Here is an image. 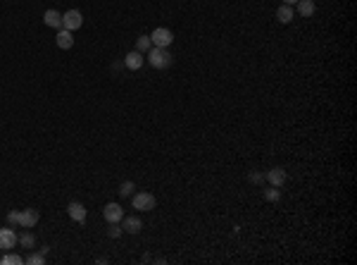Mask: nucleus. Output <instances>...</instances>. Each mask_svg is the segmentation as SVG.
Wrapping results in <instances>:
<instances>
[{
  "instance_id": "nucleus-1",
  "label": "nucleus",
  "mask_w": 357,
  "mask_h": 265,
  "mask_svg": "<svg viewBox=\"0 0 357 265\" xmlns=\"http://www.w3.org/2000/svg\"><path fill=\"white\" fill-rule=\"evenodd\" d=\"M145 60L150 62L152 69H169V67L174 65V57L172 53L167 50V48H155L152 45L150 50H148V55H145Z\"/></svg>"
},
{
  "instance_id": "nucleus-2",
  "label": "nucleus",
  "mask_w": 357,
  "mask_h": 265,
  "mask_svg": "<svg viewBox=\"0 0 357 265\" xmlns=\"http://www.w3.org/2000/svg\"><path fill=\"white\" fill-rule=\"evenodd\" d=\"M150 41L155 48H169L174 41V33L169 31V29H164V26H157V29H152Z\"/></svg>"
},
{
  "instance_id": "nucleus-3",
  "label": "nucleus",
  "mask_w": 357,
  "mask_h": 265,
  "mask_svg": "<svg viewBox=\"0 0 357 265\" xmlns=\"http://www.w3.org/2000/svg\"><path fill=\"white\" fill-rule=\"evenodd\" d=\"M131 203H133L136 210H152L157 206V199H155L152 194H148V191H138V194H133Z\"/></svg>"
},
{
  "instance_id": "nucleus-4",
  "label": "nucleus",
  "mask_w": 357,
  "mask_h": 265,
  "mask_svg": "<svg viewBox=\"0 0 357 265\" xmlns=\"http://www.w3.org/2000/svg\"><path fill=\"white\" fill-rule=\"evenodd\" d=\"M81 24H84V14L79 10H69L62 14V29H67V31H76Z\"/></svg>"
},
{
  "instance_id": "nucleus-5",
  "label": "nucleus",
  "mask_w": 357,
  "mask_h": 265,
  "mask_svg": "<svg viewBox=\"0 0 357 265\" xmlns=\"http://www.w3.org/2000/svg\"><path fill=\"white\" fill-rule=\"evenodd\" d=\"M38 218H41V213L36 208H26V210H19V227L24 230H31L38 225Z\"/></svg>"
},
{
  "instance_id": "nucleus-6",
  "label": "nucleus",
  "mask_w": 357,
  "mask_h": 265,
  "mask_svg": "<svg viewBox=\"0 0 357 265\" xmlns=\"http://www.w3.org/2000/svg\"><path fill=\"white\" fill-rule=\"evenodd\" d=\"M17 244H19V237H17L14 230H10V227L0 230V249H2V251H10V249H14Z\"/></svg>"
},
{
  "instance_id": "nucleus-7",
  "label": "nucleus",
  "mask_w": 357,
  "mask_h": 265,
  "mask_svg": "<svg viewBox=\"0 0 357 265\" xmlns=\"http://www.w3.org/2000/svg\"><path fill=\"white\" fill-rule=\"evenodd\" d=\"M67 213H69V218L74 222H79V225H84L86 222V208H84V203H76V201H72L69 206H67Z\"/></svg>"
},
{
  "instance_id": "nucleus-8",
  "label": "nucleus",
  "mask_w": 357,
  "mask_h": 265,
  "mask_svg": "<svg viewBox=\"0 0 357 265\" xmlns=\"http://www.w3.org/2000/svg\"><path fill=\"white\" fill-rule=\"evenodd\" d=\"M286 179H288V175H286L283 167H271L269 172H267V182H269L271 187H283Z\"/></svg>"
},
{
  "instance_id": "nucleus-9",
  "label": "nucleus",
  "mask_w": 357,
  "mask_h": 265,
  "mask_svg": "<svg viewBox=\"0 0 357 265\" xmlns=\"http://www.w3.org/2000/svg\"><path fill=\"white\" fill-rule=\"evenodd\" d=\"M103 215H105V220H108V222H121V218H124V210H121V206H119V203H108V206L103 208Z\"/></svg>"
},
{
  "instance_id": "nucleus-10",
  "label": "nucleus",
  "mask_w": 357,
  "mask_h": 265,
  "mask_svg": "<svg viewBox=\"0 0 357 265\" xmlns=\"http://www.w3.org/2000/svg\"><path fill=\"white\" fill-rule=\"evenodd\" d=\"M143 62H145V57H143V53H138V50H131V53H126V57H124V67L126 69H141Z\"/></svg>"
},
{
  "instance_id": "nucleus-11",
  "label": "nucleus",
  "mask_w": 357,
  "mask_h": 265,
  "mask_svg": "<svg viewBox=\"0 0 357 265\" xmlns=\"http://www.w3.org/2000/svg\"><path fill=\"white\" fill-rule=\"evenodd\" d=\"M43 22H45V26H50V29H62V14L57 10H45L43 12Z\"/></svg>"
},
{
  "instance_id": "nucleus-12",
  "label": "nucleus",
  "mask_w": 357,
  "mask_h": 265,
  "mask_svg": "<svg viewBox=\"0 0 357 265\" xmlns=\"http://www.w3.org/2000/svg\"><path fill=\"white\" fill-rule=\"evenodd\" d=\"M55 43H57V48H62V50H69V48L74 45V36H72V31H67V29H60Z\"/></svg>"
},
{
  "instance_id": "nucleus-13",
  "label": "nucleus",
  "mask_w": 357,
  "mask_h": 265,
  "mask_svg": "<svg viewBox=\"0 0 357 265\" xmlns=\"http://www.w3.org/2000/svg\"><path fill=\"white\" fill-rule=\"evenodd\" d=\"M121 230L124 232H129V234H138L143 230V222L138 220V218H121Z\"/></svg>"
},
{
  "instance_id": "nucleus-14",
  "label": "nucleus",
  "mask_w": 357,
  "mask_h": 265,
  "mask_svg": "<svg viewBox=\"0 0 357 265\" xmlns=\"http://www.w3.org/2000/svg\"><path fill=\"white\" fill-rule=\"evenodd\" d=\"M298 12H300L303 17H312L314 12H317L314 0H298Z\"/></svg>"
},
{
  "instance_id": "nucleus-15",
  "label": "nucleus",
  "mask_w": 357,
  "mask_h": 265,
  "mask_svg": "<svg viewBox=\"0 0 357 265\" xmlns=\"http://www.w3.org/2000/svg\"><path fill=\"white\" fill-rule=\"evenodd\" d=\"M276 19H279L281 24L293 22V7L291 5H281V7L276 10Z\"/></svg>"
},
{
  "instance_id": "nucleus-16",
  "label": "nucleus",
  "mask_w": 357,
  "mask_h": 265,
  "mask_svg": "<svg viewBox=\"0 0 357 265\" xmlns=\"http://www.w3.org/2000/svg\"><path fill=\"white\" fill-rule=\"evenodd\" d=\"M150 48H152L150 36H138V38H136V50H138V53H148Z\"/></svg>"
},
{
  "instance_id": "nucleus-17",
  "label": "nucleus",
  "mask_w": 357,
  "mask_h": 265,
  "mask_svg": "<svg viewBox=\"0 0 357 265\" xmlns=\"http://www.w3.org/2000/svg\"><path fill=\"white\" fill-rule=\"evenodd\" d=\"M0 263L2 265H22L24 258L22 256H17V254H7V256H2V258H0Z\"/></svg>"
},
{
  "instance_id": "nucleus-18",
  "label": "nucleus",
  "mask_w": 357,
  "mask_h": 265,
  "mask_svg": "<svg viewBox=\"0 0 357 265\" xmlns=\"http://www.w3.org/2000/svg\"><path fill=\"white\" fill-rule=\"evenodd\" d=\"M19 244H22L24 249H33V246H36V237H33L31 232H24V234H19Z\"/></svg>"
},
{
  "instance_id": "nucleus-19",
  "label": "nucleus",
  "mask_w": 357,
  "mask_h": 265,
  "mask_svg": "<svg viewBox=\"0 0 357 265\" xmlns=\"http://www.w3.org/2000/svg\"><path fill=\"white\" fill-rule=\"evenodd\" d=\"M121 232H124V230H121V225H119V222H110V227H108V237H110V239H119V237H121Z\"/></svg>"
},
{
  "instance_id": "nucleus-20",
  "label": "nucleus",
  "mask_w": 357,
  "mask_h": 265,
  "mask_svg": "<svg viewBox=\"0 0 357 265\" xmlns=\"http://www.w3.org/2000/svg\"><path fill=\"white\" fill-rule=\"evenodd\" d=\"M264 199L269 201V203H276V201L281 199V191H279V187H271L264 191Z\"/></svg>"
},
{
  "instance_id": "nucleus-21",
  "label": "nucleus",
  "mask_w": 357,
  "mask_h": 265,
  "mask_svg": "<svg viewBox=\"0 0 357 265\" xmlns=\"http://www.w3.org/2000/svg\"><path fill=\"white\" fill-rule=\"evenodd\" d=\"M24 263H29V265H43V263H45V254H31L29 258H24Z\"/></svg>"
},
{
  "instance_id": "nucleus-22",
  "label": "nucleus",
  "mask_w": 357,
  "mask_h": 265,
  "mask_svg": "<svg viewBox=\"0 0 357 265\" xmlns=\"http://www.w3.org/2000/svg\"><path fill=\"white\" fill-rule=\"evenodd\" d=\"M133 191H136L133 182H121V187H119V196H131Z\"/></svg>"
},
{
  "instance_id": "nucleus-23",
  "label": "nucleus",
  "mask_w": 357,
  "mask_h": 265,
  "mask_svg": "<svg viewBox=\"0 0 357 265\" xmlns=\"http://www.w3.org/2000/svg\"><path fill=\"white\" fill-rule=\"evenodd\" d=\"M264 179H267V172H264V175L257 172V170H255V172H250V182H252V184H260V182H264Z\"/></svg>"
},
{
  "instance_id": "nucleus-24",
  "label": "nucleus",
  "mask_w": 357,
  "mask_h": 265,
  "mask_svg": "<svg viewBox=\"0 0 357 265\" xmlns=\"http://www.w3.org/2000/svg\"><path fill=\"white\" fill-rule=\"evenodd\" d=\"M7 222H10V225H19V213H17V210L7 213Z\"/></svg>"
},
{
  "instance_id": "nucleus-25",
  "label": "nucleus",
  "mask_w": 357,
  "mask_h": 265,
  "mask_svg": "<svg viewBox=\"0 0 357 265\" xmlns=\"http://www.w3.org/2000/svg\"><path fill=\"white\" fill-rule=\"evenodd\" d=\"M293 2H298V0H283V5H293Z\"/></svg>"
}]
</instances>
